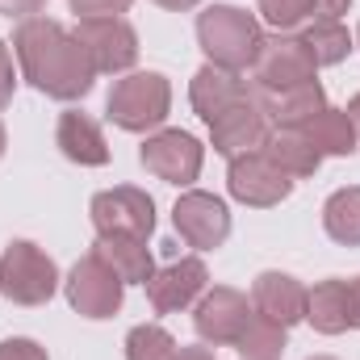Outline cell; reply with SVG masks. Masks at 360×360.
I'll list each match as a JSON object with an SVG mask.
<instances>
[{
	"instance_id": "1",
	"label": "cell",
	"mask_w": 360,
	"mask_h": 360,
	"mask_svg": "<svg viewBox=\"0 0 360 360\" xmlns=\"http://www.w3.org/2000/svg\"><path fill=\"white\" fill-rule=\"evenodd\" d=\"M17 59L25 68V76L34 80V89H42L46 96H59V101H76L92 89V68L89 51L80 46L76 34H68L63 25L46 21V17H30L17 25Z\"/></svg>"
},
{
	"instance_id": "2",
	"label": "cell",
	"mask_w": 360,
	"mask_h": 360,
	"mask_svg": "<svg viewBox=\"0 0 360 360\" xmlns=\"http://www.w3.org/2000/svg\"><path fill=\"white\" fill-rule=\"evenodd\" d=\"M197 38H201V46H205V55L214 59V68H226V72H239V68L256 63L260 42H264L260 25H256L243 8H231V4L201 13Z\"/></svg>"
},
{
	"instance_id": "3",
	"label": "cell",
	"mask_w": 360,
	"mask_h": 360,
	"mask_svg": "<svg viewBox=\"0 0 360 360\" xmlns=\"http://www.w3.org/2000/svg\"><path fill=\"white\" fill-rule=\"evenodd\" d=\"M168 80L147 72V76H126L117 80L109 92V117L122 126V130H151L168 117Z\"/></svg>"
},
{
	"instance_id": "4",
	"label": "cell",
	"mask_w": 360,
	"mask_h": 360,
	"mask_svg": "<svg viewBox=\"0 0 360 360\" xmlns=\"http://www.w3.org/2000/svg\"><path fill=\"white\" fill-rule=\"evenodd\" d=\"M55 264L34 243H13L0 260V289L21 306H42L55 293Z\"/></svg>"
},
{
	"instance_id": "5",
	"label": "cell",
	"mask_w": 360,
	"mask_h": 360,
	"mask_svg": "<svg viewBox=\"0 0 360 360\" xmlns=\"http://www.w3.org/2000/svg\"><path fill=\"white\" fill-rule=\"evenodd\" d=\"M314 80V59L306 51L302 38H264L260 42V55H256V84L260 92H285L297 89V84H310Z\"/></svg>"
},
{
	"instance_id": "6",
	"label": "cell",
	"mask_w": 360,
	"mask_h": 360,
	"mask_svg": "<svg viewBox=\"0 0 360 360\" xmlns=\"http://www.w3.org/2000/svg\"><path fill=\"white\" fill-rule=\"evenodd\" d=\"M76 38L96 72H126L139 59V38L122 17H89L76 25Z\"/></svg>"
},
{
	"instance_id": "7",
	"label": "cell",
	"mask_w": 360,
	"mask_h": 360,
	"mask_svg": "<svg viewBox=\"0 0 360 360\" xmlns=\"http://www.w3.org/2000/svg\"><path fill=\"white\" fill-rule=\"evenodd\" d=\"M92 222L101 235H139L147 239L155 226V205L139 188H109L92 197Z\"/></svg>"
},
{
	"instance_id": "8",
	"label": "cell",
	"mask_w": 360,
	"mask_h": 360,
	"mask_svg": "<svg viewBox=\"0 0 360 360\" xmlns=\"http://www.w3.org/2000/svg\"><path fill=\"white\" fill-rule=\"evenodd\" d=\"M68 297L80 314L89 319H109L117 306H122V276L109 269L101 256H84L76 269H72V281H68Z\"/></svg>"
},
{
	"instance_id": "9",
	"label": "cell",
	"mask_w": 360,
	"mask_h": 360,
	"mask_svg": "<svg viewBox=\"0 0 360 360\" xmlns=\"http://www.w3.org/2000/svg\"><path fill=\"white\" fill-rule=\"evenodd\" d=\"M143 164H147V172H155L168 184H188L201 172V147L184 130H164L143 143Z\"/></svg>"
},
{
	"instance_id": "10",
	"label": "cell",
	"mask_w": 360,
	"mask_h": 360,
	"mask_svg": "<svg viewBox=\"0 0 360 360\" xmlns=\"http://www.w3.org/2000/svg\"><path fill=\"white\" fill-rule=\"evenodd\" d=\"M176 231L193 248H222V239L231 235V214L210 193H184L176 201Z\"/></svg>"
},
{
	"instance_id": "11",
	"label": "cell",
	"mask_w": 360,
	"mask_h": 360,
	"mask_svg": "<svg viewBox=\"0 0 360 360\" xmlns=\"http://www.w3.org/2000/svg\"><path fill=\"white\" fill-rule=\"evenodd\" d=\"M293 180L285 176L269 155H239L231 164V193L248 205H276L281 197H289Z\"/></svg>"
},
{
	"instance_id": "12",
	"label": "cell",
	"mask_w": 360,
	"mask_h": 360,
	"mask_svg": "<svg viewBox=\"0 0 360 360\" xmlns=\"http://www.w3.org/2000/svg\"><path fill=\"white\" fill-rule=\"evenodd\" d=\"M248 323H252V306L235 289H214L197 306V331L210 344H239V335H243Z\"/></svg>"
},
{
	"instance_id": "13",
	"label": "cell",
	"mask_w": 360,
	"mask_h": 360,
	"mask_svg": "<svg viewBox=\"0 0 360 360\" xmlns=\"http://www.w3.org/2000/svg\"><path fill=\"white\" fill-rule=\"evenodd\" d=\"M210 130H214V147H218L222 155H231V160L252 155V151H256V147H264V139H269L264 109H260L256 101H243V105L226 109L222 117H214V122H210Z\"/></svg>"
},
{
	"instance_id": "14",
	"label": "cell",
	"mask_w": 360,
	"mask_h": 360,
	"mask_svg": "<svg viewBox=\"0 0 360 360\" xmlns=\"http://www.w3.org/2000/svg\"><path fill=\"white\" fill-rule=\"evenodd\" d=\"M252 310L276 327H289V323L306 319V289L285 272H264L252 289Z\"/></svg>"
},
{
	"instance_id": "15",
	"label": "cell",
	"mask_w": 360,
	"mask_h": 360,
	"mask_svg": "<svg viewBox=\"0 0 360 360\" xmlns=\"http://www.w3.org/2000/svg\"><path fill=\"white\" fill-rule=\"evenodd\" d=\"M201 289H205V264L201 260H176V264L147 276V297L160 314L188 306Z\"/></svg>"
},
{
	"instance_id": "16",
	"label": "cell",
	"mask_w": 360,
	"mask_h": 360,
	"mask_svg": "<svg viewBox=\"0 0 360 360\" xmlns=\"http://www.w3.org/2000/svg\"><path fill=\"white\" fill-rule=\"evenodd\" d=\"M243 101H252L248 80H239V76L226 72V68H201V72L193 76V109H197L205 122L222 117L226 109H235V105H243Z\"/></svg>"
},
{
	"instance_id": "17",
	"label": "cell",
	"mask_w": 360,
	"mask_h": 360,
	"mask_svg": "<svg viewBox=\"0 0 360 360\" xmlns=\"http://www.w3.org/2000/svg\"><path fill=\"white\" fill-rule=\"evenodd\" d=\"M260 109L281 130H302L327 105H323V89L310 80V84H297V89H285V92H260Z\"/></svg>"
},
{
	"instance_id": "18",
	"label": "cell",
	"mask_w": 360,
	"mask_h": 360,
	"mask_svg": "<svg viewBox=\"0 0 360 360\" xmlns=\"http://www.w3.org/2000/svg\"><path fill=\"white\" fill-rule=\"evenodd\" d=\"M92 256H101L122 281L147 285V276H151V252H147V239H139V235H101Z\"/></svg>"
},
{
	"instance_id": "19",
	"label": "cell",
	"mask_w": 360,
	"mask_h": 360,
	"mask_svg": "<svg viewBox=\"0 0 360 360\" xmlns=\"http://www.w3.org/2000/svg\"><path fill=\"white\" fill-rule=\"evenodd\" d=\"M297 134H306L319 155H348V151H356V126H352L348 109H344V113H340V109H323V113H314Z\"/></svg>"
},
{
	"instance_id": "20",
	"label": "cell",
	"mask_w": 360,
	"mask_h": 360,
	"mask_svg": "<svg viewBox=\"0 0 360 360\" xmlns=\"http://www.w3.org/2000/svg\"><path fill=\"white\" fill-rule=\"evenodd\" d=\"M59 147L68 160L76 164H105L109 160V147H105V134L96 130V122L84 113H63L59 117Z\"/></svg>"
},
{
	"instance_id": "21",
	"label": "cell",
	"mask_w": 360,
	"mask_h": 360,
	"mask_svg": "<svg viewBox=\"0 0 360 360\" xmlns=\"http://www.w3.org/2000/svg\"><path fill=\"white\" fill-rule=\"evenodd\" d=\"M306 319L323 335L348 331V281H323L314 293H306Z\"/></svg>"
},
{
	"instance_id": "22",
	"label": "cell",
	"mask_w": 360,
	"mask_h": 360,
	"mask_svg": "<svg viewBox=\"0 0 360 360\" xmlns=\"http://www.w3.org/2000/svg\"><path fill=\"white\" fill-rule=\"evenodd\" d=\"M264 155H269L272 164L285 172V176H310L314 168H319V151L310 147V139L306 134H297V130H285V134H272L264 139Z\"/></svg>"
},
{
	"instance_id": "23",
	"label": "cell",
	"mask_w": 360,
	"mask_h": 360,
	"mask_svg": "<svg viewBox=\"0 0 360 360\" xmlns=\"http://www.w3.org/2000/svg\"><path fill=\"white\" fill-rule=\"evenodd\" d=\"M323 226L335 243H348L356 248L360 243V188H340L327 210H323Z\"/></svg>"
},
{
	"instance_id": "24",
	"label": "cell",
	"mask_w": 360,
	"mask_h": 360,
	"mask_svg": "<svg viewBox=\"0 0 360 360\" xmlns=\"http://www.w3.org/2000/svg\"><path fill=\"white\" fill-rule=\"evenodd\" d=\"M302 42H306V51H310L314 68L340 63V59L352 51V42H348V30H344L340 21H310V30L302 34Z\"/></svg>"
},
{
	"instance_id": "25",
	"label": "cell",
	"mask_w": 360,
	"mask_h": 360,
	"mask_svg": "<svg viewBox=\"0 0 360 360\" xmlns=\"http://www.w3.org/2000/svg\"><path fill=\"white\" fill-rule=\"evenodd\" d=\"M285 352V327L252 314V323L239 335V360H281Z\"/></svg>"
},
{
	"instance_id": "26",
	"label": "cell",
	"mask_w": 360,
	"mask_h": 360,
	"mask_svg": "<svg viewBox=\"0 0 360 360\" xmlns=\"http://www.w3.org/2000/svg\"><path fill=\"white\" fill-rule=\"evenodd\" d=\"M176 344L164 327H134L126 340V360H172Z\"/></svg>"
},
{
	"instance_id": "27",
	"label": "cell",
	"mask_w": 360,
	"mask_h": 360,
	"mask_svg": "<svg viewBox=\"0 0 360 360\" xmlns=\"http://www.w3.org/2000/svg\"><path fill=\"white\" fill-rule=\"evenodd\" d=\"M260 13L281 34H289V30H297L314 17V0H260Z\"/></svg>"
},
{
	"instance_id": "28",
	"label": "cell",
	"mask_w": 360,
	"mask_h": 360,
	"mask_svg": "<svg viewBox=\"0 0 360 360\" xmlns=\"http://www.w3.org/2000/svg\"><path fill=\"white\" fill-rule=\"evenodd\" d=\"M126 4L130 0H72V8L89 21V17H117V13H126Z\"/></svg>"
},
{
	"instance_id": "29",
	"label": "cell",
	"mask_w": 360,
	"mask_h": 360,
	"mask_svg": "<svg viewBox=\"0 0 360 360\" xmlns=\"http://www.w3.org/2000/svg\"><path fill=\"white\" fill-rule=\"evenodd\" d=\"M0 360H46V352L30 340H8V344H0Z\"/></svg>"
},
{
	"instance_id": "30",
	"label": "cell",
	"mask_w": 360,
	"mask_h": 360,
	"mask_svg": "<svg viewBox=\"0 0 360 360\" xmlns=\"http://www.w3.org/2000/svg\"><path fill=\"white\" fill-rule=\"evenodd\" d=\"M13 96V63H8V46L0 42V105H8Z\"/></svg>"
},
{
	"instance_id": "31",
	"label": "cell",
	"mask_w": 360,
	"mask_h": 360,
	"mask_svg": "<svg viewBox=\"0 0 360 360\" xmlns=\"http://www.w3.org/2000/svg\"><path fill=\"white\" fill-rule=\"evenodd\" d=\"M42 4H46V0H0V13H8V17H13V13L25 17V13H38Z\"/></svg>"
},
{
	"instance_id": "32",
	"label": "cell",
	"mask_w": 360,
	"mask_h": 360,
	"mask_svg": "<svg viewBox=\"0 0 360 360\" xmlns=\"http://www.w3.org/2000/svg\"><path fill=\"white\" fill-rule=\"evenodd\" d=\"M348 4H352V0H314V13H319L323 21H335Z\"/></svg>"
},
{
	"instance_id": "33",
	"label": "cell",
	"mask_w": 360,
	"mask_h": 360,
	"mask_svg": "<svg viewBox=\"0 0 360 360\" xmlns=\"http://www.w3.org/2000/svg\"><path fill=\"white\" fill-rule=\"evenodd\" d=\"M348 327H360V276L348 281Z\"/></svg>"
},
{
	"instance_id": "34",
	"label": "cell",
	"mask_w": 360,
	"mask_h": 360,
	"mask_svg": "<svg viewBox=\"0 0 360 360\" xmlns=\"http://www.w3.org/2000/svg\"><path fill=\"white\" fill-rule=\"evenodd\" d=\"M172 360H214V352L210 348H180Z\"/></svg>"
},
{
	"instance_id": "35",
	"label": "cell",
	"mask_w": 360,
	"mask_h": 360,
	"mask_svg": "<svg viewBox=\"0 0 360 360\" xmlns=\"http://www.w3.org/2000/svg\"><path fill=\"white\" fill-rule=\"evenodd\" d=\"M348 117H352V126H356V134H360V96L348 105Z\"/></svg>"
},
{
	"instance_id": "36",
	"label": "cell",
	"mask_w": 360,
	"mask_h": 360,
	"mask_svg": "<svg viewBox=\"0 0 360 360\" xmlns=\"http://www.w3.org/2000/svg\"><path fill=\"white\" fill-rule=\"evenodd\" d=\"M155 4H164V8H188V4H197V0H155Z\"/></svg>"
},
{
	"instance_id": "37",
	"label": "cell",
	"mask_w": 360,
	"mask_h": 360,
	"mask_svg": "<svg viewBox=\"0 0 360 360\" xmlns=\"http://www.w3.org/2000/svg\"><path fill=\"white\" fill-rule=\"evenodd\" d=\"M0 155H4V130H0Z\"/></svg>"
},
{
	"instance_id": "38",
	"label": "cell",
	"mask_w": 360,
	"mask_h": 360,
	"mask_svg": "<svg viewBox=\"0 0 360 360\" xmlns=\"http://www.w3.org/2000/svg\"><path fill=\"white\" fill-rule=\"evenodd\" d=\"M314 360H331V356H314Z\"/></svg>"
}]
</instances>
